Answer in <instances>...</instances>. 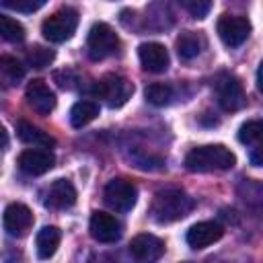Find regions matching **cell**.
Wrapping results in <instances>:
<instances>
[{
	"label": "cell",
	"mask_w": 263,
	"mask_h": 263,
	"mask_svg": "<svg viewBox=\"0 0 263 263\" xmlns=\"http://www.w3.org/2000/svg\"><path fill=\"white\" fill-rule=\"evenodd\" d=\"M53 58H55L53 49H47V47H43V45H35V47H31L29 53H27V62H29V66H33V68H45V66H49V64L53 62Z\"/></svg>",
	"instance_id": "cell-24"
},
{
	"label": "cell",
	"mask_w": 263,
	"mask_h": 263,
	"mask_svg": "<svg viewBox=\"0 0 263 263\" xmlns=\"http://www.w3.org/2000/svg\"><path fill=\"white\" fill-rule=\"evenodd\" d=\"M105 203L115 212H129L136 205L138 189L127 179H111L105 185Z\"/></svg>",
	"instance_id": "cell-6"
},
{
	"label": "cell",
	"mask_w": 263,
	"mask_h": 263,
	"mask_svg": "<svg viewBox=\"0 0 263 263\" xmlns=\"http://www.w3.org/2000/svg\"><path fill=\"white\" fill-rule=\"evenodd\" d=\"M25 99L29 103V107L33 111H37L39 115H47L49 111H53L55 107V95L53 90L39 78L31 80L27 84V90H25Z\"/></svg>",
	"instance_id": "cell-11"
},
{
	"label": "cell",
	"mask_w": 263,
	"mask_h": 263,
	"mask_svg": "<svg viewBox=\"0 0 263 263\" xmlns=\"http://www.w3.org/2000/svg\"><path fill=\"white\" fill-rule=\"evenodd\" d=\"M86 47H88V55L92 60H103V58L117 51L119 37L107 23H95L88 31Z\"/></svg>",
	"instance_id": "cell-5"
},
{
	"label": "cell",
	"mask_w": 263,
	"mask_h": 263,
	"mask_svg": "<svg viewBox=\"0 0 263 263\" xmlns=\"http://www.w3.org/2000/svg\"><path fill=\"white\" fill-rule=\"evenodd\" d=\"M0 72H4L6 78L16 82V80H21L25 76V66L12 55H0Z\"/></svg>",
	"instance_id": "cell-25"
},
{
	"label": "cell",
	"mask_w": 263,
	"mask_h": 263,
	"mask_svg": "<svg viewBox=\"0 0 263 263\" xmlns=\"http://www.w3.org/2000/svg\"><path fill=\"white\" fill-rule=\"evenodd\" d=\"M2 222H4V230L10 234V236H25L31 226H33V212L25 205V203H8L6 210H4V216H2Z\"/></svg>",
	"instance_id": "cell-9"
},
{
	"label": "cell",
	"mask_w": 263,
	"mask_h": 263,
	"mask_svg": "<svg viewBox=\"0 0 263 263\" xmlns=\"http://www.w3.org/2000/svg\"><path fill=\"white\" fill-rule=\"evenodd\" d=\"M47 0H0L2 6L16 10V12H35L39 10Z\"/></svg>",
	"instance_id": "cell-27"
},
{
	"label": "cell",
	"mask_w": 263,
	"mask_h": 263,
	"mask_svg": "<svg viewBox=\"0 0 263 263\" xmlns=\"http://www.w3.org/2000/svg\"><path fill=\"white\" fill-rule=\"evenodd\" d=\"M74 201H76V189L68 179L53 181L43 193V205L49 210H66L74 205Z\"/></svg>",
	"instance_id": "cell-13"
},
{
	"label": "cell",
	"mask_w": 263,
	"mask_h": 263,
	"mask_svg": "<svg viewBox=\"0 0 263 263\" xmlns=\"http://www.w3.org/2000/svg\"><path fill=\"white\" fill-rule=\"evenodd\" d=\"M175 2L193 18H203L212 10V0H175Z\"/></svg>",
	"instance_id": "cell-26"
},
{
	"label": "cell",
	"mask_w": 263,
	"mask_h": 263,
	"mask_svg": "<svg viewBox=\"0 0 263 263\" xmlns=\"http://www.w3.org/2000/svg\"><path fill=\"white\" fill-rule=\"evenodd\" d=\"M203 45H205V39L199 33L185 31L177 39V53H179L181 60H193V58H197L201 53Z\"/></svg>",
	"instance_id": "cell-19"
},
{
	"label": "cell",
	"mask_w": 263,
	"mask_h": 263,
	"mask_svg": "<svg viewBox=\"0 0 263 263\" xmlns=\"http://www.w3.org/2000/svg\"><path fill=\"white\" fill-rule=\"evenodd\" d=\"M55 162V156L43 148H29L18 154V168L31 177L47 173Z\"/></svg>",
	"instance_id": "cell-12"
},
{
	"label": "cell",
	"mask_w": 263,
	"mask_h": 263,
	"mask_svg": "<svg viewBox=\"0 0 263 263\" xmlns=\"http://www.w3.org/2000/svg\"><path fill=\"white\" fill-rule=\"evenodd\" d=\"M146 101L154 107H164L173 101V86L164 84V82H152L146 86Z\"/></svg>",
	"instance_id": "cell-21"
},
{
	"label": "cell",
	"mask_w": 263,
	"mask_h": 263,
	"mask_svg": "<svg viewBox=\"0 0 263 263\" xmlns=\"http://www.w3.org/2000/svg\"><path fill=\"white\" fill-rule=\"evenodd\" d=\"M0 37L10 41V43H18L25 39V27L16 18L0 14Z\"/></svg>",
	"instance_id": "cell-22"
},
{
	"label": "cell",
	"mask_w": 263,
	"mask_h": 263,
	"mask_svg": "<svg viewBox=\"0 0 263 263\" xmlns=\"http://www.w3.org/2000/svg\"><path fill=\"white\" fill-rule=\"evenodd\" d=\"M99 115V103L95 101H78L70 109V123L74 127H84Z\"/></svg>",
	"instance_id": "cell-20"
},
{
	"label": "cell",
	"mask_w": 263,
	"mask_h": 263,
	"mask_svg": "<svg viewBox=\"0 0 263 263\" xmlns=\"http://www.w3.org/2000/svg\"><path fill=\"white\" fill-rule=\"evenodd\" d=\"M222 234H224L222 224H218L214 220L197 222L187 230V245L191 249H205V247L214 245L216 240H220Z\"/></svg>",
	"instance_id": "cell-14"
},
{
	"label": "cell",
	"mask_w": 263,
	"mask_h": 263,
	"mask_svg": "<svg viewBox=\"0 0 263 263\" xmlns=\"http://www.w3.org/2000/svg\"><path fill=\"white\" fill-rule=\"evenodd\" d=\"M138 58H140L142 68L148 70V72L160 74L168 68V51L162 43H156V41L142 43L138 47Z\"/></svg>",
	"instance_id": "cell-16"
},
{
	"label": "cell",
	"mask_w": 263,
	"mask_h": 263,
	"mask_svg": "<svg viewBox=\"0 0 263 263\" xmlns=\"http://www.w3.org/2000/svg\"><path fill=\"white\" fill-rule=\"evenodd\" d=\"M129 253L134 259L144 261V263L158 261L164 253V242L154 234H138L129 242Z\"/></svg>",
	"instance_id": "cell-15"
},
{
	"label": "cell",
	"mask_w": 263,
	"mask_h": 263,
	"mask_svg": "<svg viewBox=\"0 0 263 263\" xmlns=\"http://www.w3.org/2000/svg\"><path fill=\"white\" fill-rule=\"evenodd\" d=\"M251 162H253V166H261V156H259V146H255V150H253V154H251Z\"/></svg>",
	"instance_id": "cell-28"
},
{
	"label": "cell",
	"mask_w": 263,
	"mask_h": 263,
	"mask_svg": "<svg viewBox=\"0 0 263 263\" xmlns=\"http://www.w3.org/2000/svg\"><path fill=\"white\" fill-rule=\"evenodd\" d=\"M195 201L181 189H164L154 195L150 214L158 224H168L185 218L193 210Z\"/></svg>",
	"instance_id": "cell-2"
},
{
	"label": "cell",
	"mask_w": 263,
	"mask_h": 263,
	"mask_svg": "<svg viewBox=\"0 0 263 263\" xmlns=\"http://www.w3.org/2000/svg\"><path fill=\"white\" fill-rule=\"evenodd\" d=\"M95 95L103 99L111 109H117L125 105L127 99L134 95V84L119 74H105L101 80L95 82Z\"/></svg>",
	"instance_id": "cell-3"
},
{
	"label": "cell",
	"mask_w": 263,
	"mask_h": 263,
	"mask_svg": "<svg viewBox=\"0 0 263 263\" xmlns=\"http://www.w3.org/2000/svg\"><path fill=\"white\" fill-rule=\"evenodd\" d=\"M216 95L224 111H238L247 105V95L242 90V84L238 82V78L230 74H222L216 80Z\"/></svg>",
	"instance_id": "cell-8"
},
{
	"label": "cell",
	"mask_w": 263,
	"mask_h": 263,
	"mask_svg": "<svg viewBox=\"0 0 263 263\" xmlns=\"http://www.w3.org/2000/svg\"><path fill=\"white\" fill-rule=\"evenodd\" d=\"M60 238H62L60 228H55V226H43L37 232V238H35V247H37L39 259H49L58 251Z\"/></svg>",
	"instance_id": "cell-17"
},
{
	"label": "cell",
	"mask_w": 263,
	"mask_h": 263,
	"mask_svg": "<svg viewBox=\"0 0 263 263\" xmlns=\"http://www.w3.org/2000/svg\"><path fill=\"white\" fill-rule=\"evenodd\" d=\"M6 144H8V134H6V129L0 125V150L6 148Z\"/></svg>",
	"instance_id": "cell-29"
},
{
	"label": "cell",
	"mask_w": 263,
	"mask_h": 263,
	"mask_svg": "<svg viewBox=\"0 0 263 263\" xmlns=\"http://www.w3.org/2000/svg\"><path fill=\"white\" fill-rule=\"evenodd\" d=\"M236 162V156L222 144H208L197 146L187 152L185 166L191 173H214V171H228Z\"/></svg>",
	"instance_id": "cell-1"
},
{
	"label": "cell",
	"mask_w": 263,
	"mask_h": 263,
	"mask_svg": "<svg viewBox=\"0 0 263 263\" xmlns=\"http://www.w3.org/2000/svg\"><path fill=\"white\" fill-rule=\"evenodd\" d=\"M261 134H263V123L259 119H251L247 123L240 125L238 129V140L247 146H259L261 142Z\"/></svg>",
	"instance_id": "cell-23"
},
{
	"label": "cell",
	"mask_w": 263,
	"mask_h": 263,
	"mask_svg": "<svg viewBox=\"0 0 263 263\" xmlns=\"http://www.w3.org/2000/svg\"><path fill=\"white\" fill-rule=\"evenodd\" d=\"M16 136H18L25 144H33V146H39V148H51V146L55 144V140H53L47 132L35 127V125L29 123V121H18V123H16Z\"/></svg>",
	"instance_id": "cell-18"
},
{
	"label": "cell",
	"mask_w": 263,
	"mask_h": 263,
	"mask_svg": "<svg viewBox=\"0 0 263 263\" xmlns=\"http://www.w3.org/2000/svg\"><path fill=\"white\" fill-rule=\"evenodd\" d=\"M78 27V12L74 8H60L41 25V33L51 43H62L74 35Z\"/></svg>",
	"instance_id": "cell-4"
},
{
	"label": "cell",
	"mask_w": 263,
	"mask_h": 263,
	"mask_svg": "<svg viewBox=\"0 0 263 263\" xmlns=\"http://www.w3.org/2000/svg\"><path fill=\"white\" fill-rule=\"evenodd\" d=\"M216 31L220 35V39L224 41V45L228 47H238L242 45L249 35H251V23L247 16H238V14H222L218 18Z\"/></svg>",
	"instance_id": "cell-7"
},
{
	"label": "cell",
	"mask_w": 263,
	"mask_h": 263,
	"mask_svg": "<svg viewBox=\"0 0 263 263\" xmlns=\"http://www.w3.org/2000/svg\"><path fill=\"white\" fill-rule=\"evenodd\" d=\"M88 230H90V236L99 242H115L119 240L121 236V224L115 216L107 214V212H95L90 216V222H88Z\"/></svg>",
	"instance_id": "cell-10"
}]
</instances>
